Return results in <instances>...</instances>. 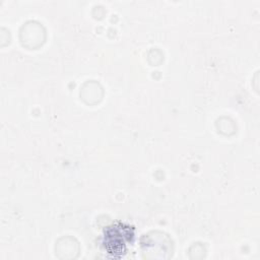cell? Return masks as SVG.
<instances>
[{
	"mask_svg": "<svg viewBox=\"0 0 260 260\" xmlns=\"http://www.w3.org/2000/svg\"><path fill=\"white\" fill-rule=\"evenodd\" d=\"M134 238V229L124 223H115L105 231L104 247L114 257H121L126 252V246Z\"/></svg>",
	"mask_w": 260,
	"mask_h": 260,
	"instance_id": "obj_1",
	"label": "cell"
}]
</instances>
